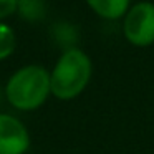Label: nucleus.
<instances>
[{
    "mask_svg": "<svg viewBox=\"0 0 154 154\" xmlns=\"http://www.w3.org/2000/svg\"><path fill=\"white\" fill-rule=\"evenodd\" d=\"M4 94L14 109L25 113L38 109L51 96L50 71L42 65H25L10 75Z\"/></svg>",
    "mask_w": 154,
    "mask_h": 154,
    "instance_id": "1",
    "label": "nucleus"
},
{
    "mask_svg": "<svg viewBox=\"0 0 154 154\" xmlns=\"http://www.w3.org/2000/svg\"><path fill=\"white\" fill-rule=\"evenodd\" d=\"M93 76V61L78 47L66 48L58 57L50 71L51 96L60 101H71L88 88Z\"/></svg>",
    "mask_w": 154,
    "mask_h": 154,
    "instance_id": "2",
    "label": "nucleus"
},
{
    "mask_svg": "<svg viewBox=\"0 0 154 154\" xmlns=\"http://www.w3.org/2000/svg\"><path fill=\"white\" fill-rule=\"evenodd\" d=\"M123 35L128 43L147 48L154 43V4L143 0L133 4L123 17Z\"/></svg>",
    "mask_w": 154,
    "mask_h": 154,
    "instance_id": "3",
    "label": "nucleus"
},
{
    "mask_svg": "<svg viewBox=\"0 0 154 154\" xmlns=\"http://www.w3.org/2000/svg\"><path fill=\"white\" fill-rule=\"evenodd\" d=\"M30 143L27 126L17 116L0 111V154H27Z\"/></svg>",
    "mask_w": 154,
    "mask_h": 154,
    "instance_id": "4",
    "label": "nucleus"
},
{
    "mask_svg": "<svg viewBox=\"0 0 154 154\" xmlns=\"http://www.w3.org/2000/svg\"><path fill=\"white\" fill-rule=\"evenodd\" d=\"M86 5L104 20H119L131 7V0H85Z\"/></svg>",
    "mask_w": 154,
    "mask_h": 154,
    "instance_id": "5",
    "label": "nucleus"
},
{
    "mask_svg": "<svg viewBox=\"0 0 154 154\" xmlns=\"http://www.w3.org/2000/svg\"><path fill=\"white\" fill-rule=\"evenodd\" d=\"M45 2L43 0H18L17 14L27 22H38L45 17Z\"/></svg>",
    "mask_w": 154,
    "mask_h": 154,
    "instance_id": "6",
    "label": "nucleus"
},
{
    "mask_svg": "<svg viewBox=\"0 0 154 154\" xmlns=\"http://www.w3.org/2000/svg\"><path fill=\"white\" fill-rule=\"evenodd\" d=\"M17 47V37L10 25L0 22V61L12 57Z\"/></svg>",
    "mask_w": 154,
    "mask_h": 154,
    "instance_id": "7",
    "label": "nucleus"
},
{
    "mask_svg": "<svg viewBox=\"0 0 154 154\" xmlns=\"http://www.w3.org/2000/svg\"><path fill=\"white\" fill-rule=\"evenodd\" d=\"M17 4L18 0H0V22L17 14Z\"/></svg>",
    "mask_w": 154,
    "mask_h": 154,
    "instance_id": "8",
    "label": "nucleus"
},
{
    "mask_svg": "<svg viewBox=\"0 0 154 154\" xmlns=\"http://www.w3.org/2000/svg\"><path fill=\"white\" fill-rule=\"evenodd\" d=\"M4 98H5V94H4V90L0 88V103H2V100H4Z\"/></svg>",
    "mask_w": 154,
    "mask_h": 154,
    "instance_id": "9",
    "label": "nucleus"
}]
</instances>
